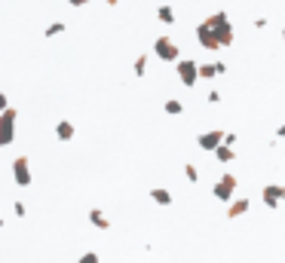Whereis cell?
Here are the masks:
<instances>
[{"instance_id": "1", "label": "cell", "mask_w": 285, "mask_h": 263, "mask_svg": "<svg viewBox=\"0 0 285 263\" xmlns=\"http://www.w3.org/2000/svg\"><path fill=\"white\" fill-rule=\"evenodd\" d=\"M209 28L215 31V37H218V43H221V49H227V46H233V40H236V31H233V25H230V15L224 12V9H218V12H212L209 18Z\"/></svg>"}, {"instance_id": "2", "label": "cell", "mask_w": 285, "mask_h": 263, "mask_svg": "<svg viewBox=\"0 0 285 263\" xmlns=\"http://www.w3.org/2000/svg\"><path fill=\"white\" fill-rule=\"evenodd\" d=\"M154 55H157L160 61H172V64L181 61V49H178V43H175L169 34H163V37L154 40Z\"/></svg>"}, {"instance_id": "3", "label": "cell", "mask_w": 285, "mask_h": 263, "mask_svg": "<svg viewBox=\"0 0 285 263\" xmlns=\"http://www.w3.org/2000/svg\"><path fill=\"white\" fill-rule=\"evenodd\" d=\"M15 123H18V110L6 107L0 113V147H9L15 141Z\"/></svg>"}, {"instance_id": "4", "label": "cell", "mask_w": 285, "mask_h": 263, "mask_svg": "<svg viewBox=\"0 0 285 263\" xmlns=\"http://www.w3.org/2000/svg\"><path fill=\"white\" fill-rule=\"evenodd\" d=\"M175 74H178V80H181V86H196L200 83V61L196 58H181L178 64H175Z\"/></svg>"}, {"instance_id": "5", "label": "cell", "mask_w": 285, "mask_h": 263, "mask_svg": "<svg viewBox=\"0 0 285 263\" xmlns=\"http://www.w3.org/2000/svg\"><path fill=\"white\" fill-rule=\"evenodd\" d=\"M233 193H236V175H221L212 187V196L218 202H233Z\"/></svg>"}, {"instance_id": "6", "label": "cell", "mask_w": 285, "mask_h": 263, "mask_svg": "<svg viewBox=\"0 0 285 263\" xmlns=\"http://www.w3.org/2000/svg\"><path fill=\"white\" fill-rule=\"evenodd\" d=\"M224 138H227V132H221V129H209V132H200V135H196V147L206 150V153H215V150L224 144Z\"/></svg>"}, {"instance_id": "7", "label": "cell", "mask_w": 285, "mask_h": 263, "mask_svg": "<svg viewBox=\"0 0 285 263\" xmlns=\"http://www.w3.org/2000/svg\"><path fill=\"white\" fill-rule=\"evenodd\" d=\"M12 178H15L18 187H31V184H34V175H31V162H28V156H15V159H12Z\"/></svg>"}, {"instance_id": "8", "label": "cell", "mask_w": 285, "mask_h": 263, "mask_svg": "<svg viewBox=\"0 0 285 263\" xmlns=\"http://www.w3.org/2000/svg\"><path fill=\"white\" fill-rule=\"evenodd\" d=\"M196 43H200L206 52H218V49H221V43H218L215 31L209 28V21H200V25H196Z\"/></svg>"}, {"instance_id": "9", "label": "cell", "mask_w": 285, "mask_h": 263, "mask_svg": "<svg viewBox=\"0 0 285 263\" xmlns=\"http://www.w3.org/2000/svg\"><path fill=\"white\" fill-rule=\"evenodd\" d=\"M261 202H264L267 208H279L285 202V184H267V187L261 190Z\"/></svg>"}, {"instance_id": "10", "label": "cell", "mask_w": 285, "mask_h": 263, "mask_svg": "<svg viewBox=\"0 0 285 263\" xmlns=\"http://www.w3.org/2000/svg\"><path fill=\"white\" fill-rule=\"evenodd\" d=\"M249 208H252V202H249V199H233V202H230V208H227V218H230V221H236V218H243Z\"/></svg>"}, {"instance_id": "11", "label": "cell", "mask_w": 285, "mask_h": 263, "mask_svg": "<svg viewBox=\"0 0 285 263\" xmlns=\"http://www.w3.org/2000/svg\"><path fill=\"white\" fill-rule=\"evenodd\" d=\"M89 224L95 230H111V221H107V214L101 208H89Z\"/></svg>"}, {"instance_id": "12", "label": "cell", "mask_w": 285, "mask_h": 263, "mask_svg": "<svg viewBox=\"0 0 285 263\" xmlns=\"http://www.w3.org/2000/svg\"><path fill=\"white\" fill-rule=\"evenodd\" d=\"M74 135H77V132H74V123H68V119H58V123H55V138H58V141H71Z\"/></svg>"}, {"instance_id": "13", "label": "cell", "mask_w": 285, "mask_h": 263, "mask_svg": "<svg viewBox=\"0 0 285 263\" xmlns=\"http://www.w3.org/2000/svg\"><path fill=\"white\" fill-rule=\"evenodd\" d=\"M212 156H215V159H218V162H221V165H230V162H233V159H236V150H233V147H230V144H221V147H218V150H215V153H212Z\"/></svg>"}, {"instance_id": "14", "label": "cell", "mask_w": 285, "mask_h": 263, "mask_svg": "<svg viewBox=\"0 0 285 263\" xmlns=\"http://www.w3.org/2000/svg\"><path fill=\"white\" fill-rule=\"evenodd\" d=\"M150 199H154L157 205H163V208L172 205V193H169L166 187H154V190H150Z\"/></svg>"}, {"instance_id": "15", "label": "cell", "mask_w": 285, "mask_h": 263, "mask_svg": "<svg viewBox=\"0 0 285 263\" xmlns=\"http://www.w3.org/2000/svg\"><path fill=\"white\" fill-rule=\"evenodd\" d=\"M157 18H160L163 25H175V9H172L169 3H160V6H157Z\"/></svg>"}, {"instance_id": "16", "label": "cell", "mask_w": 285, "mask_h": 263, "mask_svg": "<svg viewBox=\"0 0 285 263\" xmlns=\"http://www.w3.org/2000/svg\"><path fill=\"white\" fill-rule=\"evenodd\" d=\"M215 77H218V67H215L212 61H203V64H200V83H203V80H215Z\"/></svg>"}, {"instance_id": "17", "label": "cell", "mask_w": 285, "mask_h": 263, "mask_svg": "<svg viewBox=\"0 0 285 263\" xmlns=\"http://www.w3.org/2000/svg\"><path fill=\"white\" fill-rule=\"evenodd\" d=\"M163 110H166L169 116H181V113H184V104H181L178 98H169V101L163 104Z\"/></svg>"}, {"instance_id": "18", "label": "cell", "mask_w": 285, "mask_h": 263, "mask_svg": "<svg viewBox=\"0 0 285 263\" xmlns=\"http://www.w3.org/2000/svg\"><path fill=\"white\" fill-rule=\"evenodd\" d=\"M64 31H68V25H64V21H52V25L43 31V37H58V34H64Z\"/></svg>"}, {"instance_id": "19", "label": "cell", "mask_w": 285, "mask_h": 263, "mask_svg": "<svg viewBox=\"0 0 285 263\" xmlns=\"http://www.w3.org/2000/svg\"><path fill=\"white\" fill-rule=\"evenodd\" d=\"M132 70H135V77H144L147 74V55H138L135 64H132Z\"/></svg>"}, {"instance_id": "20", "label": "cell", "mask_w": 285, "mask_h": 263, "mask_svg": "<svg viewBox=\"0 0 285 263\" xmlns=\"http://www.w3.org/2000/svg\"><path fill=\"white\" fill-rule=\"evenodd\" d=\"M184 178H187L190 184H196V181H200V169H196L193 162H187V165H184Z\"/></svg>"}, {"instance_id": "21", "label": "cell", "mask_w": 285, "mask_h": 263, "mask_svg": "<svg viewBox=\"0 0 285 263\" xmlns=\"http://www.w3.org/2000/svg\"><path fill=\"white\" fill-rule=\"evenodd\" d=\"M77 263H101V260H98L95 251H86V254H80V260H77Z\"/></svg>"}, {"instance_id": "22", "label": "cell", "mask_w": 285, "mask_h": 263, "mask_svg": "<svg viewBox=\"0 0 285 263\" xmlns=\"http://www.w3.org/2000/svg\"><path fill=\"white\" fill-rule=\"evenodd\" d=\"M206 98H209V104H218V101H221V92H218V89H212Z\"/></svg>"}, {"instance_id": "23", "label": "cell", "mask_w": 285, "mask_h": 263, "mask_svg": "<svg viewBox=\"0 0 285 263\" xmlns=\"http://www.w3.org/2000/svg\"><path fill=\"white\" fill-rule=\"evenodd\" d=\"M28 214V208H25V202H15V218H25Z\"/></svg>"}, {"instance_id": "24", "label": "cell", "mask_w": 285, "mask_h": 263, "mask_svg": "<svg viewBox=\"0 0 285 263\" xmlns=\"http://www.w3.org/2000/svg\"><path fill=\"white\" fill-rule=\"evenodd\" d=\"M6 107H9V98H6V92H3V89H0V113H3V110H6Z\"/></svg>"}, {"instance_id": "25", "label": "cell", "mask_w": 285, "mask_h": 263, "mask_svg": "<svg viewBox=\"0 0 285 263\" xmlns=\"http://www.w3.org/2000/svg\"><path fill=\"white\" fill-rule=\"evenodd\" d=\"M279 138H285V123L279 126V129H276V141H279Z\"/></svg>"}, {"instance_id": "26", "label": "cell", "mask_w": 285, "mask_h": 263, "mask_svg": "<svg viewBox=\"0 0 285 263\" xmlns=\"http://www.w3.org/2000/svg\"><path fill=\"white\" fill-rule=\"evenodd\" d=\"M68 3H71V6H86L89 0H68Z\"/></svg>"}, {"instance_id": "27", "label": "cell", "mask_w": 285, "mask_h": 263, "mask_svg": "<svg viewBox=\"0 0 285 263\" xmlns=\"http://www.w3.org/2000/svg\"><path fill=\"white\" fill-rule=\"evenodd\" d=\"M101 3H107V6H117V3H120V0H101Z\"/></svg>"}, {"instance_id": "28", "label": "cell", "mask_w": 285, "mask_h": 263, "mask_svg": "<svg viewBox=\"0 0 285 263\" xmlns=\"http://www.w3.org/2000/svg\"><path fill=\"white\" fill-rule=\"evenodd\" d=\"M282 43H285V28H282Z\"/></svg>"}, {"instance_id": "29", "label": "cell", "mask_w": 285, "mask_h": 263, "mask_svg": "<svg viewBox=\"0 0 285 263\" xmlns=\"http://www.w3.org/2000/svg\"><path fill=\"white\" fill-rule=\"evenodd\" d=\"M0 230H3V218H0Z\"/></svg>"}, {"instance_id": "30", "label": "cell", "mask_w": 285, "mask_h": 263, "mask_svg": "<svg viewBox=\"0 0 285 263\" xmlns=\"http://www.w3.org/2000/svg\"><path fill=\"white\" fill-rule=\"evenodd\" d=\"M160 3H169V0H160Z\"/></svg>"}]
</instances>
